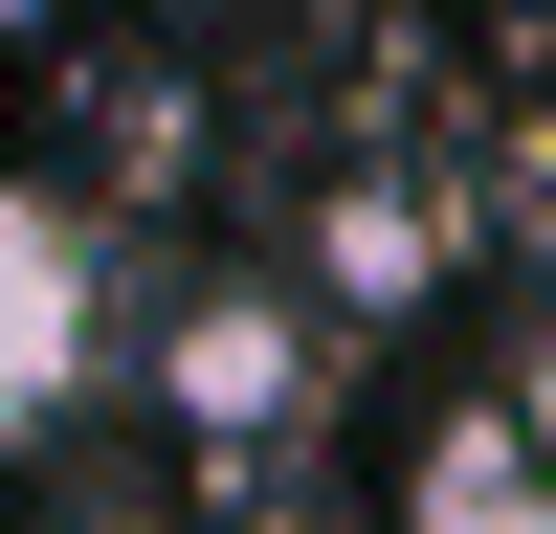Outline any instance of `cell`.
Here are the masks:
<instances>
[{"label":"cell","mask_w":556,"mask_h":534,"mask_svg":"<svg viewBox=\"0 0 556 534\" xmlns=\"http://www.w3.org/2000/svg\"><path fill=\"white\" fill-rule=\"evenodd\" d=\"M401 534H556V445L513 400H445V423L401 445Z\"/></svg>","instance_id":"cell-3"},{"label":"cell","mask_w":556,"mask_h":534,"mask_svg":"<svg viewBox=\"0 0 556 534\" xmlns=\"http://www.w3.org/2000/svg\"><path fill=\"white\" fill-rule=\"evenodd\" d=\"M89 379H112V223L67 178H0V468L67 445Z\"/></svg>","instance_id":"cell-1"},{"label":"cell","mask_w":556,"mask_h":534,"mask_svg":"<svg viewBox=\"0 0 556 534\" xmlns=\"http://www.w3.org/2000/svg\"><path fill=\"white\" fill-rule=\"evenodd\" d=\"M290 379H312V334H290V290H201V312L156 334V400H178L201 445H267V423H290Z\"/></svg>","instance_id":"cell-2"}]
</instances>
